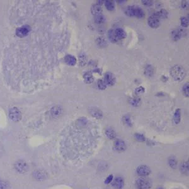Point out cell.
<instances>
[{
	"label": "cell",
	"instance_id": "23",
	"mask_svg": "<svg viewBox=\"0 0 189 189\" xmlns=\"http://www.w3.org/2000/svg\"><path fill=\"white\" fill-rule=\"evenodd\" d=\"M180 171L185 175L188 173V161H184L180 165Z\"/></svg>",
	"mask_w": 189,
	"mask_h": 189
},
{
	"label": "cell",
	"instance_id": "12",
	"mask_svg": "<svg viewBox=\"0 0 189 189\" xmlns=\"http://www.w3.org/2000/svg\"><path fill=\"white\" fill-rule=\"evenodd\" d=\"M51 114L54 118H58L62 114V108L60 106H54L51 110Z\"/></svg>",
	"mask_w": 189,
	"mask_h": 189
},
{
	"label": "cell",
	"instance_id": "1",
	"mask_svg": "<svg viewBox=\"0 0 189 189\" xmlns=\"http://www.w3.org/2000/svg\"><path fill=\"white\" fill-rule=\"evenodd\" d=\"M170 73L173 78L178 81H182L186 76L185 70L182 66L178 65L172 67Z\"/></svg>",
	"mask_w": 189,
	"mask_h": 189
},
{
	"label": "cell",
	"instance_id": "21",
	"mask_svg": "<svg viewBox=\"0 0 189 189\" xmlns=\"http://www.w3.org/2000/svg\"><path fill=\"white\" fill-rule=\"evenodd\" d=\"M173 121H174V122L176 124L180 123L181 121V110L180 108H178L175 110L174 115H173Z\"/></svg>",
	"mask_w": 189,
	"mask_h": 189
},
{
	"label": "cell",
	"instance_id": "34",
	"mask_svg": "<svg viewBox=\"0 0 189 189\" xmlns=\"http://www.w3.org/2000/svg\"><path fill=\"white\" fill-rule=\"evenodd\" d=\"M98 86L100 90H105L107 87V85L104 80H99L98 81Z\"/></svg>",
	"mask_w": 189,
	"mask_h": 189
},
{
	"label": "cell",
	"instance_id": "39",
	"mask_svg": "<svg viewBox=\"0 0 189 189\" xmlns=\"http://www.w3.org/2000/svg\"><path fill=\"white\" fill-rule=\"evenodd\" d=\"M80 64L84 65L85 63L86 62V60H87V59H86V56H85L84 54H81V56H80Z\"/></svg>",
	"mask_w": 189,
	"mask_h": 189
},
{
	"label": "cell",
	"instance_id": "14",
	"mask_svg": "<svg viewBox=\"0 0 189 189\" xmlns=\"http://www.w3.org/2000/svg\"><path fill=\"white\" fill-rule=\"evenodd\" d=\"M65 61L67 65L69 66H74L76 63V59L72 55H67L65 58Z\"/></svg>",
	"mask_w": 189,
	"mask_h": 189
},
{
	"label": "cell",
	"instance_id": "7",
	"mask_svg": "<svg viewBox=\"0 0 189 189\" xmlns=\"http://www.w3.org/2000/svg\"><path fill=\"white\" fill-rule=\"evenodd\" d=\"M149 26L151 28L158 27L160 24V19L157 17L155 13L153 14L151 17H149L148 20Z\"/></svg>",
	"mask_w": 189,
	"mask_h": 189
},
{
	"label": "cell",
	"instance_id": "40",
	"mask_svg": "<svg viewBox=\"0 0 189 189\" xmlns=\"http://www.w3.org/2000/svg\"><path fill=\"white\" fill-rule=\"evenodd\" d=\"M142 3H143L144 5L147 6H151L153 4V1H150V0H143V1H142Z\"/></svg>",
	"mask_w": 189,
	"mask_h": 189
},
{
	"label": "cell",
	"instance_id": "33",
	"mask_svg": "<svg viewBox=\"0 0 189 189\" xmlns=\"http://www.w3.org/2000/svg\"><path fill=\"white\" fill-rule=\"evenodd\" d=\"M134 137H135V139L139 142H144L146 140V138L144 136V135L140 133H136Z\"/></svg>",
	"mask_w": 189,
	"mask_h": 189
},
{
	"label": "cell",
	"instance_id": "36",
	"mask_svg": "<svg viewBox=\"0 0 189 189\" xmlns=\"http://www.w3.org/2000/svg\"><path fill=\"white\" fill-rule=\"evenodd\" d=\"M8 184L5 181L0 180V189H8Z\"/></svg>",
	"mask_w": 189,
	"mask_h": 189
},
{
	"label": "cell",
	"instance_id": "29",
	"mask_svg": "<svg viewBox=\"0 0 189 189\" xmlns=\"http://www.w3.org/2000/svg\"><path fill=\"white\" fill-rule=\"evenodd\" d=\"M105 5L107 9L109 11H113L115 9V5L112 1H106L105 2Z\"/></svg>",
	"mask_w": 189,
	"mask_h": 189
},
{
	"label": "cell",
	"instance_id": "15",
	"mask_svg": "<svg viewBox=\"0 0 189 189\" xmlns=\"http://www.w3.org/2000/svg\"><path fill=\"white\" fill-rule=\"evenodd\" d=\"M134 17L139 18H143L144 17V12L141 8L134 6Z\"/></svg>",
	"mask_w": 189,
	"mask_h": 189
},
{
	"label": "cell",
	"instance_id": "30",
	"mask_svg": "<svg viewBox=\"0 0 189 189\" xmlns=\"http://www.w3.org/2000/svg\"><path fill=\"white\" fill-rule=\"evenodd\" d=\"M168 164H169L170 167L171 168H175L177 167V161L175 160V158L171 157V158H170L169 160H168Z\"/></svg>",
	"mask_w": 189,
	"mask_h": 189
},
{
	"label": "cell",
	"instance_id": "27",
	"mask_svg": "<svg viewBox=\"0 0 189 189\" xmlns=\"http://www.w3.org/2000/svg\"><path fill=\"white\" fill-rule=\"evenodd\" d=\"M129 104L134 107H138L141 104V100L139 98H132L129 99Z\"/></svg>",
	"mask_w": 189,
	"mask_h": 189
},
{
	"label": "cell",
	"instance_id": "26",
	"mask_svg": "<svg viewBox=\"0 0 189 189\" xmlns=\"http://www.w3.org/2000/svg\"><path fill=\"white\" fill-rule=\"evenodd\" d=\"M94 22H95L97 24H102V23H105V18L104 15H99L95 16V18H94Z\"/></svg>",
	"mask_w": 189,
	"mask_h": 189
},
{
	"label": "cell",
	"instance_id": "32",
	"mask_svg": "<svg viewBox=\"0 0 189 189\" xmlns=\"http://www.w3.org/2000/svg\"><path fill=\"white\" fill-rule=\"evenodd\" d=\"M180 22L181 25H182L184 27H187L188 26V18L186 17H182L180 18Z\"/></svg>",
	"mask_w": 189,
	"mask_h": 189
},
{
	"label": "cell",
	"instance_id": "11",
	"mask_svg": "<svg viewBox=\"0 0 189 189\" xmlns=\"http://www.w3.org/2000/svg\"><path fill=\"white\" fill-rule=\"evenodd\" d=\"M104 81L107 85L113 86L115 82V79L113 74L111 73H107L105 75Z\"/></svg>",
	"mask_w": 189,
	"mask_h": 189
},
{
	"label": "cell",
	"instance_id": "43",
	"mask_svg": "<svg viewBox=\"0 0 189 189\" xmlns=\"http://www.w3.org/2000/svg\"><path fill=\"white\" fill-rule=\"evenodd\" d=\"M157 189H164V188H161V187H159V188H158Z\"/></svg>",
	"mask_w": 189,
	"mask_h": 189
},
{
	"label": "cell",
	"instance_id": "18",
	"mask_svg": "<svg viewBox=\"0 0 189 189\" xmlns=\"http://www.w3.org/2000/svg\"><path fill=\"white\" fill-rule=\"evenodd\" d=\"M105 135L110 139H115L116 137V133L112 128H107L105 131Z\"/></svg>",
	"mask_w": 189,
	"mask_h": 189
},
{
	"label": "cell",
	"instance_id": "3",
	"mask_svg": "<svg viewBox=\"0 0 189 189\" xmlns=\"http://www.w3.org/2000/svg\"><path fill=\"white\" fill-rule=\"evenodd\" d=\"M9 117L12 121L15 122L20 121L22 119V114L20 110L15 107L11 108L9 111Z\"/></svg>",
	"mask_w": 189,
	"mask_h": 189
},
{
	"label": "cell",
	"instance_id": "35",
	"mask_svg": "<svg viewBox=\"0 0 189 189\" xmlns=\"http://www.w3.org/2000/svg\"><path fill=\"white\" fill-rule=\"evenodd\" d=\"M189 88V86H188V84H185L184 86H183V88H182V91H183V93L184 95L186 97H188V94H189V92H188V89Z\"/></svg>",
	"mask_w": 189,
	"mask_h": 189
},
{
	"label": "cell",
	"instance_id": "25",
	"mask_svg": "<svg viewBox=\"0 0 189 189\" xmlns=\"http://www.w3.org/2000/svg\"><path fill=\"white\" fill-rule=\"evenodd\" d=\"M154 13L160 19L165 18L168 17V12L167 10H161L159 12H158Z\"/></svg>",
	"mask_w": 189,
	"mask_h": 189
},
{
	"label": "cell",
	"instance_id": "13",
	"mask_svg": "<svg viewBox=\"0 0 189 189\" xmlns=\"http://www.w3.org/2000/svg\"><path fill=\"white\" fill-rule=\"evenodd\" d=\"M90 114L97 119H100L103 117V114L101 112V110L97 108H90Z\"/></svg>",
	"mask_w": 189,
	"mask_h": 189
},
{
	"label": "cell",
	"instance_id": "19",
	"mask_svg": "<svg viewBox=\"0 0 189 189\" xmlns=\"http://www.w3.org/2000/svg\"><path fill=\"white\" fill-rule=\"evenodd\" d=\"M108 37L110 39V41L112 42H117L118 41H119L116 37V35L115 33V30H113V29L110 30L108 32Z\"/></svg>",
	"mask_w": 189,
	"mask_h": 189
},
{
	"label": "cell",
	"instance_id": "6",
	"mask_svg": "<svg viewBox=\"0 0 189 189\" xmlns=\"http://www.w3.org/2000/svg\"><path fill=\"white\" fill-rule=\"evenodd\" d=\"M136 171L138 175L141 176V177H145L150 174L151 169L146 165H140L137 168Z\"/></svg>",
	"mask_w": 189,
	"mask_h": 189
},
{
	"label": "cell",
	"instance_id": "16",
	"mask_svg": "<svg viewBox=\"0 0 189 189\" xmlns=\"http://www.w3.org/2000/svg\"><path fill=\"white\" fill-rule=\"evenodd\" d=\"M115 33L117 38H118V40H119V39H123L125 38L126 35H126V32L124 31V30L121 28H117L116 30H115Z\"/></svg>",
	"mask_w": 189,
	"mask_h": 189
},
{
	"label": "cell",
	"instance_id": "17",
	"mask_svg": "<svg viewBox=\"0 0 189 189\" xmlns=\"http://www.w3.org/2000/svg\"><path fill=\"white\" fill-rule=\"evenodd\" d=\"M91 13L93 15L97 16L99 15H101V12H102V8L101 7L98 5H93L91 7Z\"/></svg>",
	"mask_w": 189,
	"mask_h": 189
},
{
	"label": "cell",
	"instance_id": "24",
	"mask_svg": "<svg viewBox=\"0 0 189 189\" xmlns=\"http://www.w3.org/2000/svg\"><path fill=\"white\" fill-rule=\"evenodd\" d=\"M171 35H172L173 40L178 41V39L180 38L181 36H182V31H181V30L179 29L175 30L172 31Z\"/></svg>",
	"mask_w": 189,
	"mask_h": 189
},
{
	"label": "cell",
	"instance_id": "42",
	"mask_svg": "<svg viewBox=\"0 0 189 189\" xmlns=\"http://www.w3.org/2000/svg\"><path fill=\"white\" fill-rule=\"evenodd\" d=\"M97 2H98L97 5H99V6H100V5H101L102 4H103V3H104V1H97Z\"/></svg>",
	"mask_w": 189,
	"mask_h": 189
},
{
	"label": "cell",
	"instance_id": "2",
	"mask_svg": "<svg viewBox=\"0 0 189 189\" xmlns=\"http://www.w3.org/2000/svg\"><path fill=\"white\" fill-rule=\"evenodd\" d=\"M136 186L138 189H150L152 187V184L149 179L141 177L137 180Z\"/></svg>",
	"mask_w": 189,
	"mask_h": 189
},
{
	"label": "cell",
	"instance_id": "10",
	"mask_svg": "<svg viewBox=\"0 0 189 189\" xmlns=\"http://www.w3.org/2000/svg\"><path fill=\"white\" fill-rule=\"evenodd\" d=\"M32 176L33 178L37 181H43L47 178L46 173L44 171L41 170L34 171L32 173Z\"/></svg>",
	"mask_w": 189,
	"mask_h": 189
},
{
	"label": "cell",
	"instance_id": "20",
	"mask_svg": "<svg viewBox=\"0 0 189 189\" xmlns=\"http://www.w3.org/2000/svg\"><path fill=\"white\" fill-rule=\"evenodd\" d=\"M124 13L129 17H134V6H128L125 9Z\"/></svg>",
	"mask_w": 189,
	"mask_h": 189
},
{
	"label": "cell",
	"instance_id": "37",
	"mask_svg": "<svg viewBox=\"0 0 189 189\" xmlns=\"http://www.w3.org/2000/svg\"><path fill=\"white\" fill-rule=\"evenodd\" d=\"M113 179H114V176H113L112 175H108V176L106 178V179L105 180V181H104L105 184L108 185V184H110V183H112Z\"/></svg>",
	"mask_w": 189,
	"mask_h": 189
},
{
	"label": "cell",
	"instance_id": "8",
	"mask_svg": "<svg viewBox=\"0 0 189 189\" xmlns=\"http://www.w3.org/2000/svg\"><path fill=\"white\" fill-rule=\"evenodd\" d=\"M112 185L115 189H122L124 186V180L121 177H116L113 179Z\"/></svg>",
	"mask_w": 189,
	"mask_h": 189
},
{
	"label": "cell",
	"instance_id": "4",
	"mask_svg": "<svg viewBox=\"0 0 189 189\" xmlns=\"http://www.w3.org/2000/svg\"><path fill=\"white\" fill-rule=\"evenodd\" d=\"M14 167L17 172L22 173V174L25 173L28 171V166L27 163L23 160H18L15 162Z\"/></svg>",
	"mask_w": 189,
	"mask_h": 189
},
{
	"label": "cell",
	"instance_id": "5",
	"mask_svg": "<svg viewBox=\"0 0 189 189\" xmlns=\"http://www.w3.org/2000/svg\"><path fill=\"white\" fill-rule=\"evenodd\" d=\"M30 31V27L28 25H23L16 30V35L18 37L22 38L27 36Z\"/></svg>",
	"mask_w": 189,
	"mask_h": 189
},
{
	"label": "cell",
	"instance_id": "28",
	"mask_svg": "<svg viewBox=\"0 0 189 189\" xmlns=\"http://www.w3.org/2000/svg\"><path fill=\"white\" fill-rule=\"evenodd\" d=\"M122 121H123V122L125 125H127L128 126H129V127H131V126L132 125V122L130 116L128 115L124 116L123 119H122Z\"/></svg>",
	"mask_w": 189,
	"mask_h": 189
},
{
	"label": "cell",
	"instance_id": "38",
	"mask_svg": "<svg viewBox=\"0 0 189 189\" xmlns=\"http://www.w3.org/2000/svg\"><path fill=\"white\" fill-rule=\"evenodd\" d=\"M145 91V90L143 87H142V86H140V87L136 88V90H135V93L136 94H138V95H139V94H141L144 93Z\"/></svg>",
	"mask_w": 189,
	"mask_h": 189
},
{
	"label": "cell",
	"instance_id": "9",
	"mask_svg": "<svg viewBox=\"0 0 189 189\" xmlns=\"http://www.w3.org/2000/svg\"><path fill=\"white\" fill-rule=\"evenodd\" d=\"M114 149L119 152H123L126 149V144L125 142L121 139H117L114 144Z\"/></svg>",
	"mask_w": 189,
	"mask_h": 189
},
{
	"label": "cell",
	"instance_id": "31",
	"mask_svg": "<svg viewBox=\"0 0 189 189\" xmlns=\"http://www.w3.org/2000/svg\"><path fill=\"white\" fill-rule=\"evenodd\" d=\"M153 73V68L151 66L149 65L148 66L146 69H145V74L148 76H152Z\"/></svg>",
	"mask_w": 189,
	"mask_h": 189
},
{
	"label": "cell",
	"instance_id": "22",
	"mask_svg": "<svg viewBox=\"0 0 189 189\" xmlns=\"http://www.w3.org/2000/svg\"><path fill=\"white\" fill-rule=\"evenodd\" d=\"M83 78H84L85 82L86 83H88V84L91 83L94 81V78H93L92 74H91L90 73H86L83 75Z\"/></svg>",
	"mask_w": 189,
	"mask_h": 189
},
{
	"label": "cell",
	"instance_id": "41",
	"mask_svg": "<svg viewBox=\"0 0 189 189\" xmlns=\"http://www.w3.org/2000/svg\"><path fill=\"white\" fill-rule=\"evenodd\" d=\"M188 2H186V1L182 2V4H181L183 8H186L188 6Z\"/></svg>",
	"mask_w": 189,
	"mask_h": 189
}]
</instances>
